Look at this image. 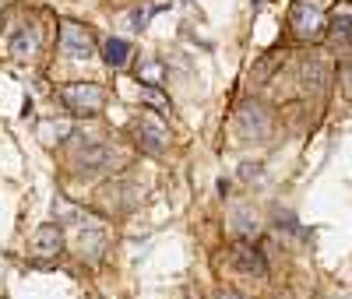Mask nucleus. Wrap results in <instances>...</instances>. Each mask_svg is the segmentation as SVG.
<instances>
[{
    "instance_id": "nucleus-4",
    "label": "nucleus",
    "mask_w": 352,
    "mask_h": 299,
    "mask_svg": "<svg viewBox=\"0 0 352 299\" xmlns=\"http://www.w3.org/2000/svg\"><path fill=\"white\" fill-rule=\"evenodd\" d=\"M60 53L67 60H92L96 56V39L92 32H85L81 25L74 21H64L60 25Z\"/></svg>"
},
{
    "instance_id": "nucleus-2",
    "label": "nucleus",
    "mask_w": 352,
    "mask_h": 299,
    "mask_svg": "<svg viewBox=\"0 0 352 299\" xmlns=\"http://www.w3.org/2000/svg\"><path fill=\"white\" fill-rule=\"evenodd\" d=\"M134 137H138V144L144 148V152H152V155H162L166 152V144H169V131L162 127V120L155 116V113H141L138 120H134Z\"/></svg>"
},
{
    "instance_id": "nucleus-17",
    "label": "nucleus",
    "mask_w": 352,
    "mask_h": 299,
    "mask_svg": "<svg viewBox=\"0 0 352 299\" xmlns=\"http://www.w3.org/2000/svg\"><path fill=\"white\" fill-rule=\"evenodd\" d=\"M345 88H349V96H352V64L345 67Z\"/></svg>"
},
{
    "instance_id": "nucleus-1",
    "label": "nucleus",
    "mask_w": 352,
    "mask_h": 299,
    "mask_svg": "<svg viewBox=\"0 0 352 299\" xmlns=\"http://www.w3.org/2000/svg\"><path fill=\"white\" fill-rule=\"evenodd\" d=\"M324 11H320L317 0H296L289 11V28H292V36H300V39H317L320 32H324Z\"/></svg>"
},
{
    "instance_id": "nucleus-14",
    "label": "nucleus",
    "mask_w": 352,
    "mask_h": 299,
    "mask_svg": "<svg viewBox=\"0 0 352 299\" xmlns=\"http://www.w3.org/2000/svg\"><path fill=\"white\" fill-rule=\"evenodd\" d=\"M232 219H236V225H240V232H243V236H250V232H254V225H257V222H254V215L247 212V208H236V212H232Z\"/></svg>"
},
{
    "instance_id": "nucleus-9",
    "label": "nucleus",
    "mask_w": 352,
    "mask_h": 299,
    "mask_svg": "<svg viewBox=\"0 0 352 299\" xmlns=\"http://www.w3.org/2000/svg\"><path fill=\"white\" fill-rule=\"evenodd\" d=\"M8 49H11L14 60L36 56V49H39V32H36V28H18V32L11 36V43H8Z\"/></svg>"
},
{
    "instance_id": "nucleus-5",
    "label": "nucleus",
    "mask_w": 352,
    "mask_h": 299,
    "mask_svg": "<svg viewBox=\"0 0 352 299\" xmlns=\"http://www.w3.org/2000/svg\"><path fill=\"white\" fill-rule=\"evenodd\" d=\"M236 131L250 141H261V137H268L272 131V116L268 109H264L261 102H243L240 113H236Z\"/></svg>"
},
{
    "instance_id": "nucleus-3",
    "label": "nucleus",
    "mask_w": 352,
    "mask_h": 299,
    "mask_svg": "<svg viewBox=\"0 0 352 299\" xmlns=\"http://www.w3.org/2000/svg\"><path fill=\"white\" fill-rule=\"evenodd\" d=\"M60 99L67 102L71 113H78V116H92V113L102 109L106 92H102L99 85H67L64 92H60Z\"/></svg>"
},
{
    "instance_id": "nucleus-16",
    "label": "nucleus",
    "mask_w": 352,
    "mask_h": 299,
    "mask_svg": "<svg viewBox=\"0 0 352 299\" xmlns=\"http://www.w3.org/2000/svg\"><path fill=\"white\" fill-rule=\"evenodd\" d=\"M141 74L148 78V81H155V78H159V67H155V64H144V71H141Z\"/></svg>"
},
{
    "instance_id": "nucleus-11",
    "label": "nucleus",
    "mask_w": 352,
    "mask_h": 299,
    "mask_svg": "<svg viewBox=\"0 0 352 299\" xmlns=\"http://www.w3.org/2000/svg\"><path fill=\"white\" fill-rule=\"evenodd\" d=\"M300 74H303V85H310V88H324V81H328L324 56H307V60H303V67H300Z\"/></svg>"
},
{
    "instance_id": "nucleus-12",
    "label": "nucleus",
    "mask_w": 352,
    "mask_h": 299,
    "mask_svg": "<svg viewBox=\"0 0 352 299\" xmlns=\"http://www.w3.org/2000/svg\"><path fill=\"white\" fill-rule=\"evenodd\" d=\"M127 56H131V43L127 39H109L106 43V64L109 67H124Z\"/></svg>"
},
{
    "instance_id": "nucleus-15",
    "label": "nucleus",
    "mask_w": 352,
    "mask_h": 299,
    "mask_svg": "<svg viewBox=\"0 0 352 299\" xmlns=\"http://www.w3.org/2000/svg\"><path fill=\"white\" fill-rule=\"evenodd\" d=\"M144 21H148V11H144V8H138V11H131V25H134V28H141Z\"/></svg>"
},
{
    "instance_id": "nucleus-6",
    "label": "nucleus",
    "mask_w": 352,
    "mask_h": 299,
    "mask_svg": "<svg viewBox=\"0 0 352 299\" xmlns=\"http://www.w3.org/2000/svg\"><path fill=\"white\" fill-rule=\"evenodd\" d=\"M74 162H78L81 173H106V169H113V166H120L124 159L116 155V148H113V144L96 141V144H85V152H78Z\"/></svg>"
},
{
    "instance_id": "nucleus-8",
    "label": "nucleus",
    "mask_w": 352,
    "mask_h": 299,
    "mask_svg": "<svg viewBox=\"0 0 352 299\" xmlns=\"http://www.w3.org/2000/svg\"><path fill=\"white\" fill-rule=\"evenodd\" d=\"M232 264H236L243 275H257V278H264V272H268L261 247H254L250 239H240V243L232 247Z\"/></svg>"
},
{
    "instance_id": "nucleus-10",
    "label": "nucleus",
    "mask_w": 352,
    "mask_h": 299,
    "mask_svg": "<svg viewBox=\"0 0 352 299\" xmlns=\"http://www.w3.org/2000/svg\"><path fill=\"white\" fill-rule=\"evenodd\" d=\"M328 28H331V39L338 46H349L352 43V8L349 4H338L335 14H331V21H328Z\"/></svg>"
},
{
    "instance_id": "nucleus-7",
    "label": "nucleus",
    "mask_w": 352,
    "mask_h": 299,
    "mask_svg": "<svg viewBox=\"0 0 352 299\" xmlns=\"http://www.w3.org/2000/svg\"><path fill=\"white\" fill-rule=\"evenodd\" d=\"M60 250H64V229L56 222L39 225L36 236H32V243H28V254H32L36 261H53Z\"/></svg>"
},
{
    "instance_id": "nucleus-13",
    "label": "nucleus",
    "mask_w": 352,
    "mask_h": 299,
    "mask_svg": "<svg viewBox=\"0 0 352 299\" xmlns=\"http://www.w3.org/2000/svg\"><path fill=\"white\" fill-rule=\"evenodd\" d=\"M141 99H144V102H152V106H159V109H169V99L159 92L155 85H144V88H141Z\"/></svg>"
}]
</instances>
